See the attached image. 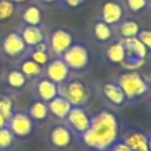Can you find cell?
<instances>
[{
    "mask_svg": "<svg viewBox=\"0 0 151 151\" xmlns=\"http://www.w3.org/2000/svg\"><path fill=\"white\" fill-rule=\"evenodd\" d=\"M99 96L111 110H118L127 105L126 97L116 80H105L99 88Z\"/></svg>",
    "mask_w": 151,
    "mask_h": 151,
    "instance_id": "obj_12",
    "label": "cell"
},
{
    "mask_svg": "<svg viewBox=\"0 0 151 151\" xmlns=\"http://www.w3.org/2000/svg\"><path fill=\"white\" fill-rule=\"evenodd\" d=\"M14 5H20V6H24V5H26V4H28L31 0H11Z\"/></svg>",
    "mask_w": 151,
    "mask_h": 151,
    "instance_id": "obj_34",
    "label": "cell"
},
{
    "mask_svg": "<svg viewBox=\"0 0 151 151\" xmlns=\"http://www.w3.org/2000/svg\"><path fill=\"white\" fill-rule=\"evenodd\" d=\"M28 81L29 80L24 76V73L18 67L9 68L5 74V83L11 91H15V92L24 91L28 85Z\"/></svg>",
    "mask_w": 151,
    "mask_h": 151,
    "instance_id": "obj_19",
    "label": "cell"
},
{
    "mask_svg": "<svg viewBox=\"0 0 151 151\" xmlns=\"http://www.w3.org/2000/svg\"><path fill=\"white\" fill-rule=\"evenodd\" d=\"M120 142L129 146L132 151L151 150V138L149 131L134 126H123Z\"/></svg>",
    "mask_w": 151,
    "mask_h": 151,
    "instance_id": "obj_8",
    "label": "cell"
},
{
    "mask_svg": "<svg viewBox=\"0 0 151 151\" xmlns=\"http://www.w3.org/2000/svg\"><path fill=\"white\" fill-rule=\"evenodd\" d=\"M38 4H42V5H52L58 2V0H37Z\"/></svg>",
    "mask_w": 151,
    "mask_h": 151,
    "instance_id": "obj_33",
    "label": "cell"
},
{
    "mask_svg": "<svg viewBox=\"0 0 151 151\" xmlns=\"http://www.w3.org/2000/svg\"><path fill=\"white\" fill-rule=\"evenodd\" d=\"M120 40L125 51V57L120 65L127 71H138L145 65V60L150 54V50H147L137 37Z\"/></svg>",
    "mask_w": 151,
    "mask_h": 151,
    "instance_id": "obj_4",
    "label": "cell"
},
{
    "mask_svg": "<svg viewBox=\"0 0 151 151\" xmlns=\"http://www.w3.org/2000/svg\"><path fill=\"white\" fill-rule=\"evenodd\" d=\"M92 35L99 42H110L114 38V31L111 25L106 24L101 19H96L92 25Z\"/></svg>",
    "mask_w": 151,
    "mask_h": 151,
    "instance_id": "obj_23",
    "label": "cell"
},
{
    "mask_svg": "<svg viewBox=\"0 0 151 151\" xmlns=\"http://www.w3.org/2000/svg\"><path fill=\"white\" fill-rule=\"evenodd\" d=\"M33 93L35 96V99L48 103L51 99L59 94L58 84L53 83L51 79L41 74L39 78L33 80Z\"/></svg>",
    "mask_w": 151,
    "mask_h": 151,
    "instance_id": "obj_14",
    "label": "cell"
},
{
    "mask_svg": "<svg viewBox=\"0 0 151 151\" xmlns=\"http://www.w3.org/2000/svg\"><path fill=\"white\" fill-rule=\"evenodd\" d=\"M0 74H1V63H0Z\"/></svg>",
    "mask_w": 151,
    "mask_h": 151,
    "instance_id": "obj_37",
    "label": "cell"
},
{
    "mask_svg": "<svg viewBox=\"0 0 151 151\" xmlns=\"http://www.w3.org/2000/svg\"><path fill=\"white\" fill-rule=\"evenodd\" d=\"M120 88L123 90L127 104L138 103L144 100V98L149 94L150 91V83L145 79L144 74L138 71H127L119 74L118 79L116 80Z\"/></svg>",
    "mask_w": 151,
    "mask_h": 151,
    "instance_id": "obj_2",
    "label": "cell"
},
{
    "mask_svg": "<svg viewBox=\"0 0 151 151\" xmlns=\"http://www.w3.org/2000/svg\"><path fill=\"white\" fill-rule=\"evenodd\" d=\"M6 125L19 143L32 138L37 130V125L31 119L25 109H17L7 119Z\"/></svg>",
    "mask_w": 151,
    "mask_h": 151,
    "instance_id": "obj_5",
    "label": "cell"
},
{
    "mask_svg": "<svg viewBox=\"0 0 151 151\" xmlns=\"http://www.w3.org/2000/svg\"><path fill=\"white\" fill-rule=\"evenodd\" d=\"M18 68L24 73V76L29 80L33 81L39 78L44 73V67L33 61L28 55H22L18 63Z\"/></svg>",
    "mask_w": 151,
    "mask_h": 151,
    "instance_id": "obj_20",
    "label": "cell"
},
{
    "mask_svg": "<svg viewBox=\"0 0 151 151\" xmlns=\"http://www.w3.org/2000/svg\"><path fill=\"white\" fill-rule=\"evenodd\" d=\"M147 1H149V2H150V1H151V0H147Z\"/></svg>",
    "mask_w": 151,
    "mask_h": 151,
    "instance_id": "obj_39",
    "label": "cell"
},
{
    "mask_svg": "<svg viewBox=\"0 0 151 151\" xmlns=\"http://www.w3.org/2000/svg\"><path fill=\"white\" fill-rule=\"evenodd\" d=\"M27 51L28 47L18 31H9L0 39V52L8 59H20L27 53Z\"/></svg>",
    "mask_w": 151,
    "mask_h": 151,
    "instance_id": "obj_9",
    "label": "cell"
},
{
    "mask_svg": "<svg viewBox=\"0 0 151 151\" xmlns=\"http://www.w3.org/2000/svg\"><path fill=\"white\" fill-rule=\"evenodd\" d=\"M42 74L51 79L53 83L60 85L71 77V71L60 57H52L47 65L44 67Z\"/></svg>",
    "mask_w": 151,
    "mask_h": 151,
    "instance_id": "obj_13",
    "label": "cell"
},
{
    "mask_svg": "<svg viewBox=\"0 0 151 151\" xmlns=\"http://www.w3.org/2000/svg\"><path fill=\"white\" fill-rule=\"evenodd\" d=\"M45 144L52 149L58 147H70L73 143H76V137L71 132V130L63 123L55 122L50 124L44 137Z\"/></svg>",
    "mask_w": 151,
    "mask_h": 151,
    "instance_id": "obj_7",
    "label": "cell"
},
{
    "mask_svg": "<svg viewBox=\"0 0 151 151\" xmlns=\"http://www.w3.org/2000/svg\"><path fill=\"white\" fill-rule=\"evenodd\" d=\"M18 144L19 142L14 138L7 125L0 127V151H14Z\"/></svg>",
    "mask_w": 151,
    "mask_h": 151,
    "instance_id": "obj_25",
    "label": "cell"
},
{
    "mask_svg": "<svg viewBox=\"0 0 151 151\" xmlns=\"http://www.w3.org/2000/svg\"><path fill=\"white\" fill-rule=\"evenodd\" d=\"M124 18V7L118 0H104L100 6V17L103 21L116 26Z\"/></svg>",
    "mask_w": 151,
    "mask_h": 151,
    "instance_id": "obj_15",
    "label": "cell"
},
{
    "mask_svg": "<svg viewBox=\"0 0 151 151\" xmlns=\"http://www.w3.org/2000/svg\"><path fill=\"white\" fill-rule=\"evenodd\" d=\"M26 55H28L33 61H35L37 64H39L40 66L45 67L47 65V63L50 61V59L52 58L48 51H42V50H38V48H28Z\"/></svg>",
    "mask_w": 151,
    "mask_h": 151,
    "instance_id": "obj_27",
    "label": "cell"
},
{
    "mask_svg": "<svg viewBox=\"0 0 151 151\" xmlns=\"http://www.w3.org/2000/svg\"><path fill=\"white\" fill-rule=\"evenodd\" d=\"M137 38L147 50L151 48V31L149 28H140L137 34Z\"/></svg>",
    "mask_w": 151,
    "mask_h": 151,
    "instance_id": "obj_30",
    "label": "cell"
},
{
    "mask_svg": "<svg viewBox=\"0 0 151 151\" xmlns=\"http://www.w3.org/2000/svg\"><path fill=\"white\" fill-rule=\"evenodd\" d=\"M140 28L142 27H140L139 22L132 17L123 18L117 24V33L119 35V39L134 38V37H137Z\"/></svg>",
    "mask_w": 151,
    "mask_h": 151,
    "instance_id": "obj_22",
    "label": "cell"
},
{
    "mask_svg": "<svg viewBox=\"0 0 151 151\" xmlns=\"http://www.w3.org/2000/svg\"><path fill=\"white\" fill-rule=\"evenodd\" d=\"M142 151H151V150H142Z\"/></svg>",
    "mask_w": 151,
    "mask_h": 151,
    "instance_id": "obj_38",
    "label": "cell"
},
{
    "mask_svg": "<svg viewBox=\"0 0 151 151\" xmlns=\"http://www.w3.org/2000/svg\"><path fill=\"white\" fill-rule=\"evenodd\" d=\"M125 6L132 14H138L146 9L150 2L147 0H125Z\"/></svg>",
    "mask_w": 151,
    "mask_h": 151,
    "instance_id": "obj_29",
    "label": "cell"
},
{
    "mask_svg": "<svg viewBox=\"0 0 151 151\" xmlns=\"http://www.w3.org/2000/svg\"><path fill=\"white\" fill-rule=\"evenodd\" d=\"M60 58L64 60L71 72H83L90 65L91 54L84 42L73 41Z\"/></svg>",
    "mask_w": 151,
    "mask_h": 151,
    "instance_id": "obj_6",
    "label": "cell"
},
{
    "mask_svg": "<svg viewBox=\"0 0 151 151\" xmlns=\"http://www.w3.org/2000/svg\"><path fill=\"white\" fill-rule=\"evenodd\" d=\"M86 0H58V2L64 6V7H68V8H76L79 7L80 5H83Z\"/></svg>",
    "mask_w": 151,
    "mask_h": 151,
    "instance_id": "obj_31",
    "label": "cell"
},
{
    "mask_svg": "<svg viewBox=\"0 0 151 151\" xmlns=\"http://www.w3.org/2000/svg\"><path fill=\"white\" fill-rule=\"evenodd\" d=\"M28 116L31 117V119L34 122V124L38 126H41L44 124H46L50 119V113H48V107H47V103L40 100V99H34L28 107L26 109Z\"/></svg>",
    "mask_w": 151,
    "mask_h": 151,
    "instance_id": "obj_17",
    "label": "cell"
},
{
    "mask_svg": "<svg viewBox=\"0 0 151 151\" xmlns=\"http://www.w3.org/2000/svg\"><path fill=\"white\" fill-rule=\"evenodd\" d=\"M91 113L87 111V107L81 106H72L63 123L71 130L74 137H79L83 134L91 124Z\"/></svg>",
    "mask_w": 151,
    "mask_h": 151,
    "instance_id": "obj_10",
    "label": "cell"
},
{
    "mask_svg": "<svg viewBox=\"0 0 151 151\" xmlns=\"http://www.w3.org/2000/svg\"><path fill=\"white\" fill-rule=\"evenodd\" d=\"M122 122L114 110L103 109L91 116L88 129L76 138V143L84 151H109L119 140Z\"/></svg>",
    "mask_w": 151,
    "mask_h": 151,
    "instance_id": "obj_1",
    "label": "cell"
},
{
    "mask_svg": "<svg viewBox=\"0 0 151 151\" xmlns=\"http://www.w3.org/2000/svg\"><path fill=\"white\" fill-rule=\"evenodd\" d=\"M125 57V51H124V46L120 39L118 40H111L106 47H105V58L107 59V61H110L111 64H117L120 65L124 60Z\"/></svg>",
    "mask_w": 151,
    "mask_h": 151,
    "instance_id": "obj_24",
    "label": "cell"
},
{
    "mask_svg": "<svg viewBox=\"0 0 151 151\" xmlns=\"http://www.w3.org/2000/svg\"><path fill=\"white\" fill-rule=\"evenodd\" d=\"M15 13V5L11 0H0V22L9 20Z\"/></svg>",
    "mask_w": 151,
    "mask_h": 151,
    "instance_id": "obj_28",
    "label": "cell"
},
{
    "mask_svg": "<svg viewBox=\"0 0 151 151\" xmlns=\"http://www.w3.org/2000/svg\"><path fill=\"white\" fill-rule=\"evenodd\" d=\"M6 124H7V119L0 113V127H4V126H6Z\"/></svg>",
    "mask_w": 151,
    "mask_h": 151,
    "instance_id": "obj_35",
    "label": "cell"
},
{
    "mask_svg": "<svg viewBox=\"0 0 151 151\" xmlns=\"http://www.w3.org/2000/svg\"><path fill=\"white\" fill-rule=\"evenodd\" d=\"M58 91L71 106L87 107L93 97V91L87 81L78 77H70L66 81L58 85Z\"/></svg>",
    "mask_w": 151,
    "mask_h": 151,
    "instance_id": "obj_3",
    "label": "cell"
},
{
    "mask_svg": "<svg viewBox=\"0 0 151 151\" xmlns=\"http://www.w3.org/2000/svg\"><path fill=\"white\" fill-rule=\"evenodd\" d=\"M47 107H48L50 118L54 119L55 122H63L72 106L64 97L58 94L47 103Z\"/></svg>",
    "mask_w": 151,
    "mask_h": 151,
    "instance_id": "obj_18",
    "label": "cell"
},
{
    "mask_svg": "<svg viewBox=\"0 0 151 151\" xmlns=\"http://www.w3.org/2000/svg\"><path fill=\"white\" fill-rule=\"evenodd\" d=\"M15 110H17V106H15V101L13 97L8 93L0 94V113L6 119H8Z\"/></svg>",
    "mask_w": 151,
    "mask_h": 151,
    "instance_id": "obj_26",
    "label": "cell"
},
{
    "mask_svg": "<svg viewBox=\"0 0 151 151\" xmlns=\"http://www.w3.org/2000/svg\"><path fill=\"white\" fill-rule=\"evenodd\" d=\"M21 20L25 25L41 26L42 24V11L37 2L26 4L21 11Z\"/></svg>",
    "mask_w": 151,
    "mask_h": 151,
    "instance_id": "obj_21",
    "label": "cell"
},
{
    "mask_svg": "<svg viewBox=\"0 0 151 151\" xmlns=\"http://www.w3.org/2000/svg\"><path fill=\"white\" fill-rule=\"evenodd\" d=\"M51 151H74L70 147H58V149H52Z\"/></svg>",
    "mask_w": 151,
    "mask_h": 151,
    "instance_id": "obj_36",
    "label": "cell"
},
{
    "mask_svg": "<svg viewBox=\"0 0 151 151\" xmlns=\"http://www.w3.org/2000/svg\"><path fill=\"white\" fill-rule=\"evenodd\" d=\"M74 41L72 32L66 27H55L47 38V45L51 57H61L63 53Z\"/></svg>",
    "mask_w": 151,
    "mask_h": 151,
    "instance_id": "obj_11",
    "label": "cell"
},
{
    "mask_svg": "<svg viewBox=\"0 0 151 151\" xmlns=\"http://www.w3.org/2000/svg\"><path fill=\"white\" fill-rule=\"evenodd\" d=\"M109 151H132V150H131L129 146H126L123 142L118 140V142H116V143L110 147Z\"/></svg>",
    "mask_w": 151,
    "mask_h": 151,
    "instance_id": "obj_32",
    "label": "cell"
},
{
    "mask_svg": "<svg viewBox=\"0 0 151 151\" xmlns=\"http://www.w3.org/2000/svg\"><path fill=\"white\" fill-rule=\"evenodd\" d=\"M18 32L20 33L22 40L25 41V44L27 45L28 48L34 47L39 42L45 41L47 39L41 26H32V25H25L24 24Z\"/></svg>",
    "mask_w": 151,
    "mask_h": 151,
    "instance_id": "obj_16",
    "label": "cell"
}]
</instances>
